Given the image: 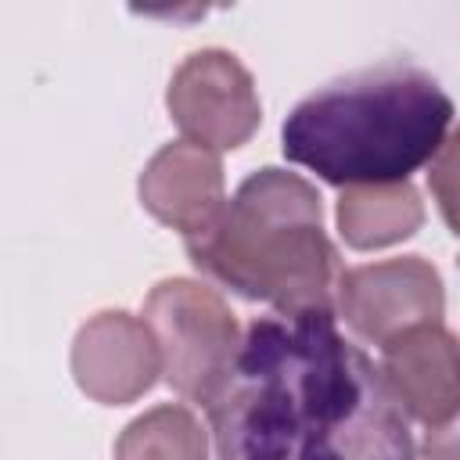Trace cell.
Here are the masks:
<instances>
[{
    "instance_id": "1",
    "label": "cell",
    "mask_w": 460,
    "mask_h": 460,
    "mask_svg": "<svg viewBox=\"0 0 460 460\" xmlns=\"http://www.w3.org/2000/svg\"><path fill=\"white\" fill-rule=\"evenodd\" d=\"M205 410L216 460H417L410 417L334 309L255 316Z\"/></svg>"
},
{
    "instance_id": "2",
    "label": "cell",
    "mask_w": 460,
    "mask_h": 460,
    "mask_svg": "<svg viewBox=\"0 0 460 460\" xmlns=\"http://www.w3.org/2000/svg\"><path fill=\"white\" fill-rule=\"evenodd\" d=\"M449 122L453 101L431 72L385 61L302 97L280 126V151L341 190L399 183L438 155Z\"/></svg>"
},
{
    "instance_id": "3",
    "label": "cell",
    "mask_w": 460,
    "mask_h": 460,
    "mask_svg": "<svg viewBox=\"0 0 460 460\" xmlns=\"http://www.w3.org/2000/svg\"><path fill=\"white\" fill-rule=\"evenodd\" d=\"M194 270L273 313L334 309L341 255L323 230L320 190L288 169L262 165L241 180L223 216L183 241Z\"/></svg>"
},
{
    "instance_id": "4",
    "label": "cell",
    "mask_w": 460,
    "mask_h": 460,
    "mask_svg": "<svg viewBox=\"0 0 460 460\" xmlns=\"http://www.w3.org/2000/svg\"><path fill=\"white\" fill-rule=\"evenodd\" d=\"M140 316L158 341L165 385L187 402L208 406L226 385L244 341L226 298L201 280L169 277L147 291Z\"/></svg>"
},
{
    "instance_id": "5",
    "label": "cell",
    "mask_w": 460,
    "mask_h": 460,
    "mask_svg": "<svg viewBox=\"0 0 460 460\" xmlns=\"http://www.w3.org/2000/svg\"><path fill=\"white\" fill-rule=\"evenodd\" d=\"M165 108L183 140L216 155L248 144L262 122L252 72L223 47H201L176 65L165 86Z\"/></svg>"
},
{
    "instance_id": "6",
    "label": "cell",
    "mask_w": 460,
    "mask_h": 460,
    "mask_svg": "<svg viewBox=\"0 0 460 460\" xmlns=\"http://www.w3.org/2000/svg\"><path fill=\"white\" fill-rule=\"evenodd\" d=\"M334 313L359 341L385 349L413 327L442 323L446 288L424 255L363 262L341 273Z\"/></svg>"
},
{
    "instance_id": "7",
    "label": "cell",
    "mask_w": 460,
    "mask_h": 460,
    "mask_svg": "<svg viewBox=\"0 0 460 460\" xmlns=\"http://www.w3.org/2000/svg\"><path fill=\"white\" fill-rule=\"evenodd\" d=\"M162 374V352L144 323L126 309L93 313L72 341V377L79 392L101 406L137 402L155 388Z\"/></svg>"
},
{
    "instance_id": "8",
    "label": "cell",
    "mask_w": 460,
    "mask_h": 460,
    "mask_svg": "<svg viewBox=\"0 0 460 460\" xmlns=\"http://www.w3.org/2000/svg\"><path fill=\"white\" fill-rule=\"evenodd\" d=\"M140 205L162 223L187 237L208 230L223 208H226V176L216 151L190 144V140H169L162 144L140 180H137Z\"/></svg>"
},
{
    "instance_id": "9",
    "label": "cell",
    "mask_w": 460,
    "mask_h": 460,
    "mask_svg": "<svg viewBox=\"0 0 460 460\" xmlns=\"http://www.w3.org/2000/svg\"><path fill=\"white\" fill-rule=\"evenodd\" d=\"M381 377L402 413L424 428L460 413V338L442 323H424L381 349Z\"/></svg>"
},
{
    "instance_id": "10",
    "label": "cell",
    "mask_w": 460,
    "mask_h": 460,
    "mask_svg": "<svg viewBox=\"0 0 460 460\" xmlns=\"http://www.w3.org/2000/svg\"><path fill=\"white\" fill-rule=\"evenodd\" d=\"M338 234L356 252H374L413 237L424 226V201L410 180L359 183L338 194Z\"/></svg>"
},
{
    "instance_id": "11",
    "label": "cell",
    "mask_w": 460,
    "mask_h": 460,
    "mask_svg": "<svg viewBox=\"0 0 460 460\" xmlns=\"http://www.w3.org/2000/svg\"><path fill=\"white\" fill-rule=\"evenodd\" d=\"M115 460H208V428L190 406L162 402L122 428Z\"/></svg>"
},
{
    "instance_id": "12",
    "label": "cell",
    "mask_w": 460,
    "mask_h": 460,
    "mask_svg": "<svg viewBox=\"0 0 460 460\" xmlns=\"http://www.w3.org/2000/svg\"><path fill=\"white\" fill-rule=\"evenodd\" d=\"M428 190H431L446 226L460 237V126L449 129L438 155L428 162Z\"/></svg>"
},
{
    "instance_id": "13",
    "label": "cell",
    "mask_w": 460,
    "mask_h": 460,
    "mask_svg": "<svg viewBox=\"0 0 460 460\" xmlns=\"http://www.w3.org/2000/svg\"><path fill=\"white\" fill-rule=\"evenodd\" d=\"M420 456L424 460H460V413L449 417L446 424H435L424 431Z\"/></svg>"
},
{
    "instance_id": "14",
    "label": "cell",
    "mask_w": 460,
    "mask_h": 460,
    "mask_svg": "<svg viewBox=\"0 0 460 460\" xmlns=\"http://www.w3.org/2000/svg\"><path fill=\"white\" fill-rule=\"evenodd\" d=\"M456 262H460V259H456Z\"/></svg>"
}]
</instances>
